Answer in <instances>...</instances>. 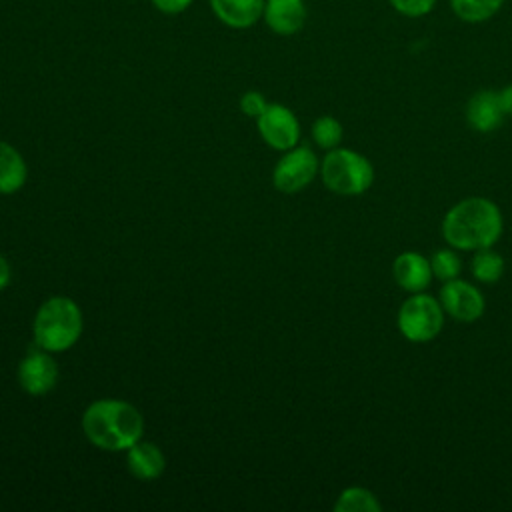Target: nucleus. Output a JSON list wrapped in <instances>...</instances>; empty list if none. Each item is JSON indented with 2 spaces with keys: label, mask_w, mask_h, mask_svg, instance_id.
I'll return each mask as SVG.
<instances>
[{
  "label": "nucleus",
  "mask_w": 512,
  "mask_h": 512,
  "mask_svg": "<svg viewBox=\"0 0 512 512\" xmlns=\"http://www.w3.org/2000/svg\"><path fill=\"white\" fill-rule=\"evenodd\" d=\"M442 238L448 246L476 252L494 246L504 232V216L496 202L484 196L458 200L442 218Z\"/></svg>",
  "instance_id": "1"
},
{
  "label": "nucleus",
  "mask_w": 512,
  "mask_h": 512,
  "mask_svg": "<svg viewBox=\"0 0 512 512\" xmlns=\"http://www.w3.org/2000/svg\"><path fill=\"white\" fill-rule=\"evenodd\" d=\"M82 432L96 448L120 452L142 440L144 418L140 410L126 400L100 398L84 410Z\"/></svg>",
  "instance_id": "2"
},
{
  "label": "nucleus",
  "mask_w": 512,
  "mask_h": 512,
  "mask_svg": "<svg viewBox=\"0 0 512 512\" xmlns=\"http://www.w3.org/2000/svg\"><path fill=\"white\" fill-rule=\"evenodd\" d=\"M82 310L68 296H52L36 310L32 334L36 346L48 352H64L72 348L82 334Z\"/></svg>",
  "instance_id": "3"
},
{
  "label": "nucleus",
  "mask_w": 512,
  "mask_h": 512,
  "mask_svg": "<svg viewBox=\"0 0 512 512\" xmlns=\"http://www.w3.org/2000/svg\"><path fill=\"white\" fill-rule=\"evenodd\" d=\"M320 178L338 196H360L374 182V166L364 154L336 146L322 158Z\"/></svg>",
  "instance_id": "4"
},
{
  "label": "nucleus",
  "mask_w": 512,
  "mask_h": 512,
  "mask_svg": "<svg viewBox=\"0 0 512 512\" xmlns=\"http://www.w3.org/2000/svg\"><path fill=\"white\" fill-rule=\"evenodd\" d=\"M444 308L432 294L414 292L398 308L396 324L400 334L414 344H426L434 340L444 328Z\"/></svg>",
  "instance_id": "5"
},
{
  "label": "nucleus",
  "mask_w": 512,
  "mask_h": 512,
  "mask_svg": "<svg viewBox=\"0 0 512 512\" xmlns=\"http://www.w3.org/2000/svg\"><path fill=\"white\" fill-rule=\"evenodd\" d=\"M320 172L318 156L310 146H294L276 162L272 172V184L284 194H296L304 190Z\"/></svg>",
  "instance_id": "6"
},
{
  "label": "nucleus",
  "mask_w": 512,
  "mask_h": 512,
  "mask_svg": "<svg viewBox=\"0 0 512 512\" xmlns=\"http://www.w3.org/2000/svg\"><path fill=\"white\" fill-rule=\"evenodd\" d=\"M256 128L262 140L280 152L294 148L300 140V122L296 114L284 104H268L256 118Z\"/></svg>",
  "instance_id": "7"
},
{
  "label": "nucleus",
  "mask_w": 512,
  "mask_h": 512,
  "mask_svg": "<svg viewBox=\"0 0 512 512\" xmlns=\"http://www.w3.org/2000/svg\"><path fill=\"white\" fill-rule=\"evenodd\" d=\"M438 300L444 312L456 322H476L486 310V298L480 288L460 276L442 284Z\"/></svg>",
  "instance_id": "8"
},
{
  "label": "nucleus",
  "mask_w": 512,
  "mask_h": 512,
  "mask_svg": "<svg viewBox=\"0 0 512 512\" xmlns=\"http://www.w3.org/2000/svg\"><path fill=\"white\" fill-rule=\"evenodd\" d=\"M18 382L32 396L48 394L58 382V364L44 348L30 350L18 364Z\"/></svg>",
  "instance_id": "9"
},
{
  "label": "nucleus",
  "mask_w": 512,
  "mask_h": 512,
  "mask_svg": "<svg viewBox=\"0 0 512 512\" xmlns=\"http://www.w3.org/2000/svg\"><path fill=\"white\" fill-rule=\"evenodd\" d=\"M392 276H394V282L408 294L424 292L434 278L430 258H426L424 254L414 252V250L400 252L394 258Z\"/></svg>",
  "instance_id": "10"
},
{
  "label": "nucleus",
  "mask_w": 512,
  "mask_h": 512,
  "mask_svg": "<svg viewBox=\"0 0 512 512\" xmlns=\"http://www.w3.org/2000/svg\"><path fill=\"white\" fill-rule=\"evenodd\" d=\"M262 20L274 34L292 36L306 22V4L304 0H266Z\"/></svg>",
  "instance_id": "11"
},
{
  "label": "nucleus",
  "mask_w": 512,
  "mask_h": 512,
  "mask_svg": "<svg viewBox=\"0 0 512 512\" xmlns=\"http://www.w3.org/2000/svg\"><path fill=\"white\" fill-rule=\"evenodd\" d=\"M464 114H466V122L470 124V128L480 134L494 132L506 116L500 106L498 92H494V90L474 92L466 104Z\"/></svg>",
  "instance_id": "12"
},
{
  "label": "nucleus",
  "mask_w": 512,
  "mask_h": 512,
  "mask_svg": "<svg viewBox=\"0 0 512 512\" xmlns=\"http://www.w3.org/2000/svg\"><path fill=\"white\" fill-rule=\"evenodd\" d=\"M212 14L232 30L252 28L262 20L266 0H208Z\"/></svg>",
  "instance_id": "13"
},
{
  "label": "nucleus",
  "mask_w": 512,
  "mask_h": 512,
  "mask_svg": "<svg viewBox=\"0 0 512 512\" xmlns=\"http://www.w3.org/2000/svg\"><path fill=\"white\" fill-rule=\"evenodd\" d=\"M126 464L134 478L148 482L162 476L166 470V456L160 446L138 440L126 450Z\"/></svg>",
  "instance_id": "14"
},
{
  "label": "nucleus",
  "mask_w": 512,
  "mask_h": 512,
  "mask_svg": "<svg viewBox=\"0 0 512 512\" xmlns=\"http://www.w3.org/2000/svg\"><path fill=\"white\" fill-rule=\"evenodd\" d=\"M28 176L22 154L8 142L0 140V194L18 192Z\"/></svg>",
  "instance_id": "15"
},
{
  "label": "nucleus",
  "mask_w": 512,
  "mask_h": 512,
  "mask_svg": "<svg viewBox=\"0 0 512 512\" xmlns=\"http://www.w3.org/2000/svg\"><path fill=\"white\" fill-rule=\"evenodd\" d=\"M504 270H506V262L496 250H492V246L476 250L470 260V272L482 284L498 282L504 276Z\"/></svg>",
  "instance_id": "16"
},
{
  "label": "nucleus",
  "mask_w": 512,
  "mask_h": 512,
  "mask_svg": "<svg viewBox=\"0 0 512 512\" xmlns=\"http://www.w3.org/2000/svg\"><path fill=\"white\" fill-rule=\"evenodd\" d=\"M336 512H378L382 504L378 496L364 488V486H348L340 492L338 500L334 502Z\"/></svg>",
  "instance_id": "17"
},
{
  "label": "nucleus",
  "mask_w": 512,
  "mask_h": 512,
  "mask_svg": "<svg viewBox=\"0 0 512 512\" xmlns=\"http://www.w3.org/2000/svg\"><path fill=\"white\" fill-rule=\"evenodd\" d=\"M504 0H450L452 10L464 22L476 24L492 18Z\"/></svg>",
  "instance_id": "18"
},
{
  "label": "nucleus",
  "mask_w": 512,
  "mask_h": 512,
  "mask_svg": "<svg viewBox=\"0 0 512 512\" xmlns=\"http://www.w3.org/2000/svg\"><path fill=\"white\" fill-rule=\"evenodd\" d=\"M342 136H344L342 124L334 116H328V114L320 116L312 124V138H314L316 146H320L326 152L340 146Z\"/></svg>",
  "instance_id": "19"
},
{
  "label": "nucleus",
  "mask_w": 512,
  "mask_h": 512,
  "mask_svg": "<svg viewBox=\"0 0 512 512\" xmlns=\"http://www.w3.org/2000/svg\"><path fill=\"white\" fill-rule=\"evenodd\" d=\"M430 264H432V274L434 278L442 280V282H448V280H454L460 276L462 272V260L456 252V248H440L432 254L430 258Z\"/></svg>",
  "instance_id": "20"
},
{
  "label": "nucleus",
  "mask_w": 512,
  "mask_h": 512,
  "mask_svg": "<svg viewBox=\"0 0 512 512\" xmlns=\"http://www.w3.org/2000/svg\"><path fill=\"white\" fill-rule=\"evenodd\" d=\"M390 4L404 16H410V18H418V16H424L428 14L436 0H390Z\"/></svg>",
  "instance_id": "21"
},
{
  "label": "nucleus",
  "mask_w": 512,
  "mask_h": 512,
  "mask_svg": "<svg viewBox=\"0 0 512 512\" xmlns=\"http://www.w3.org/2000/svg\"><path fill=\"white\" fill-rule=\"evenodd\" d=\"M266 106H268V102H266L264 94L258 90H248L240 96V110L250 118H258Z\"/></svg>",
  "instance_id": "22"
},
{
  "label": "nucleus",
  "mask_w": 512,
  "mask_h": 512,
  "mask_svg": "<svg viewBox=\"0 0 512 512\" xmlns=\"http://www.w3.org/2000/svg\"><path fill=\"white\" fill-rule=\"evenodd\" d=\"M152 6L160 12V14H166V16H176V14H182L186 12L194 0H150Z\"/></svg>",
  "instance_id": "23"
},
{
  "label": "nucleus",
  "mask_w": 512,
  "mask_h": 512,
  "mask_svg": "<svg viewBox=\"0 0 512 512\" xmlns=\"http://www.w3.org/2000/svg\"><path fill=\"white\" fill-rule=\"evenodd\" d=\"M498 98H500V106L504 110L506 116H512V84L504 86L500 92H498Z\"/></svg>",
  "instance_id": "24"
},
{
  "label": "nucleus",
  "mask_w": 512,
  "mask_h": 512,
  "mask_svg": "<svg viewBox=\"0 0 512 512\" xmlns=\"http://www.w3.org/2000/svg\"><path fill=\"white\" fill-rule=\"evenodd\" d=\"M10 278H12V268L8 260L0 254V292L10 284Z\"/></svg>",
  "instance_id": "25"
}]
</instances>
